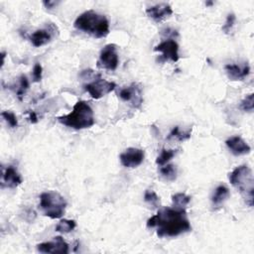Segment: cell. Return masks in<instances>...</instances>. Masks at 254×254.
<instances>
[{"label":"cell","instance_id":"obj_31","mask_svg":"<svg viewBox=\"0 0 254 254\" xmlns=\"http://www.w3.org/2000/svg\"><path fill=\"white\" fill-rule=\"evenodd\" d=\"M212 4H213L212 2H206V3H205V5H206V6H208V5H212Z\"/></svg>","mask_w":254,"mask_h":254},{"label":"cell","instance_id":"obj_13","mask_svg":"<svg viewBox=\"0 0 254 254\" xmlns=\"http://www.w3.org/2000/svg\"><path fill=\"white\" fill-rule=\"evenodd\" d=\"M55 29H56L55 26L50 24L49 27H47L45 29H40V30H37L36 32H34L30 36V41H31L32 45L36 48H39V47H42V46L50 43L53 38Z\"/></svg>","mask_w":254,"mask_h":254},{"label":"cell","instance_id":"obj_1","mask_svg":"<svg viewBox=\"0 0 254 254\" xmlns=\"http://www.w3.org/2000/svg\"><path fill=\"white\" fill-rule=\"evenodd\" d=\"M147 227L157 228L159 237H176L191 230L186 209L161 207L157 214L147 220Z\"/></svg>","mask_w":254,"mask_h":254},{"label":"cell","instance_id":"obj_25","mask_svg":"<svg viewBox=\"0 0 254 254\" xmlns=\"http://www.w3.org/2000/svg\"><path fill=\"white\" fill-rule=\"evenodd\" d=\"M1 116L3 117V119L7 122V124L12 127V128H16L18 126V119L16 117V115L12 112V111H2Z\"/></svg>","mask_w":254,"mask_h":254},{"label":"cell","instance_id":"obj_18","mask_svg":"<svg viewBox=\"0 0 254 254\" xmlns=\"http://www.w3.org/2000/svg\"><path fill=\"white\" fill-rule=\"evenodd\" d=\"M190 201V196L186 194L185 192H177L172 195V202L175 208L186 209Z\"/></svg>","mask_w":254,"mask_h":254},{"label":"cell","instance_id":"obj_4","mask_svg":"<svg viewBox=\"0 0 254 254\" xmlns=\"http://www.w3.org/2000/svg\"><path fill=\"white\" fill-rule=\"evenodd\" d=\"M230 184L236 188L245 198V202L249 206H253L254 189H253V174L252 170L247 165L236 167L229 174Z\"/></svg>","mask_w":254,"mask_h":254},{"label":"cell","instance_id":"obj_3","mask_svg":"<svg viewBox=\"0 0 254 254\" xmlns=\"http://www.w3.org/2000/svg\"><path fill=\"white\" fill-rule=\"evenodd\" d=\"M57 120L61 124L75 130L89 128L95 122L91 106L83 100H78L73 105L71 112L66 115L59 116Z\"/></svg>","mask_w":254,"mask_h":254},{"label":"cell","instance_id":"obj_12","mask_svg":"<svg viewBox=\"0 0 254 254\" xmlns=\"http://www.w3.org/2000/svg\"><path fill=\"white\" fill-rule=\"evenodd\" d=\"M23 182V179L21 175L18 173L17 169H15L13 166H7L6 168L2 169V188H10L14 189L17 188L19 185H21Z\"/></svg>","mask_w":254,"mask_h":254},{"label":"cell","instance_id":"obj_21","mask_svg":"<svg viewBox=\"0 0 254 254\" xmlns=\"http://www.w3.org/2000/svg\"><path fill=\"white\" fill-rule=\"evenodd\" d=\"M144 200L145 202L152 206V208H158L160 207V197L157 195V193L152 190H146L144 192Z\"/></svg>","mask_w":254,"mask_h":254},{"label":"cell","instance_id":"obj_30","mask_svg":"<svg viewBox=\"0 0 254 254\" xmlns=\"http://www.w3.org/2000/svg\"><path fill=\"white\" fill-rule=\"evenodd\" d=\"M29 120L31 123H37L38 122V117L35 111H29Z\"/></svg>","mask_w":254,"mask_h":254},{"label":"cell","instance_id":"obj_10","mask_svg":"<svg viewBox=\"0 0 254 254\" xmlns=\"http://www.w3.org/2000/svg\"><path fill=\"white\" fill-rule=\"evenodd\" d=\"M37 249L41 253H68V244L64 240L62 236H56L52 241L43 242L37 245Z\"/></svg>","mask_w":254,"mask_h":254},{"label":"cell","instance_id":"obj_20","mask_svg":"<svg viewBox=\"0 0 254 254\" xmlns=\"http://www.w3.org/2000/svg\"><path fill=\"white\" fill-rule=\"evenodd\" d=\"M76 226V223L72 219H62L56 225V231L61 233H68L72 231Z\"/></svg>","mask_w":254,"mask_h":254},{"label":"cell","instance_id":"obj_6","mask_svg":"<svg viewBox=\"0 0 254 254\" xmlns=\"http://www.w3.org/2000/svg\"><path fill=\"white\" fill-rule=\"evenodd\" d=\"M119 64V57L117 53V47L114 44H108L103 47L99 54L97 61V66L100 68L114 70Z\"/></svg>","mask_w":254,"mask_h":254},{"label":"cell","instance_id":"obj_17","mask_svg":"<svg viewBox=\"0 0 254 254\" xmlns=\"http://www.w3.org/2000/svg\"><path fill=\"white\" fill-rule=\"evenodd\" d=\"M230 195L229 190L224 185H219L214 190L212 195H211V202L214 206H219L222 204Z\"/></svg>","mask_w":254,"mask_h":254},{"label":"cell","instance_id":"obj_14","mask_svg":"<svg viewBox=\"0 0 254 254\" xmlns=\"http://www.w3.org/2000/svg\"><path fill=\"white\" fill-rule=\"evenodd\" d=\"M225 144L229 151L235 156H242L249 154L251 151V147L240 137V136H232L229 137Z\"/></svg>","mask_w":254,"mask_h":254},{"label":"cell","instance_id":"obj_29","mask_svg":"<svg viewBox=\"0 0 254 254\" xmlns=\"http://www.w3.org/2000/svg\"><path fill=\"white\" fill-rule=\"evenodd\" d=\"M43 4L46 6V8L52 9V8H54L55 6H57V4H59V1H51V0H48V1H44Z\"/></svg>","mask_w":254,"mask_h":254},{"label":"cell","instance_id":"obj_7","mask_svg":"<svg viewBox=\"0 0 254 254\" xmlns=\"http://www.w3.org/2000/svg\"><path fill=\"white\" fill-rule=\"evenodd\" d=\"M116 87V83L113 81H108L103 78H95L92 82L84 85V89L89 93V95L94 99H99L102 96L110 93Z\"/></svg>","mask_w":254,"mask_h":254},{"label":"cell","instance_id":"obj_27","mask_svg":"<svg viewBox=\"0 0 254 254\" xmlns=\"http://www.w3.org/2000/svg\"><path fill=\"white\" fill-rule=\"evenodd\" d=\"M235 20H236V17L233 13H230L227 15L226 17V21L224 23V25L222 26V31L225 33V34H229L232 27L234 26V23H235Z\"/></svg>","mask_w":254,"mask_h":254},{"label":"cell","instance_id":"obj_5","mask_svg":"<svg viewBox=\"0 0 254 254\" xmlns=\"http://www.w3.org/2000/svg\"><path fill=\"white\" fill-rule=\"evenodd\" d=\"M66 200L57 191H44L40 195V208L45 216L61 218L66 207Z\"/></svg>","mask_w":254,"mask_h":254},{"label":"cell","instance_id":"obj_8","mask_svg":"<svg viewBox=\"0 0 254 254\" xmlns=\"http://www.w3.org/2000/svg\"><path fill=\"white\" fill-rule=\"evenodd\" d=\"M155 52H160L162 54V60L165 61H171L173 63H176L179 61V45L178 43L173 39H167L161 42L159 45H157L154 48Z\"/></svg>","mask_w":254,"mask_h":254},{"label":"cell","instance_id":"obj_19","mask_svg":"<svg viewBox=\"0 0 254 254\" xmlns=\"http://www.w3.org/2000/svg\"><path fill=\"white\" fill-rule=\"evenodd\" d=\"M161 176L167 180V181H175L176 178H177V174H178V171H177V168L176 166L172 165V164H166L164 166H161L160 170H159Z\"/></svg>","mask_w":254,"mask_h":254},{"label":"cell","instance_id":"obj_11","mask_svg":"<svg viewBox=\"0 0 254 254\" xmlns=\"http://www.w3.org/2000/svg\"><path fill=\"white\" fill-rule=\"evenodd\" d=\"M118 94L122 100L131 102L135 108H139L142 103L141 88L137 83H132L130 86L121 88Z\"/></svg>","mask_w":254,"mask_h":254},{"label":"cell","instance_id":"obj_2","mask_svg":"<svg viewBox=\"0 0 254 254\" xmlns=\"http://www.w3.org/2000/svg\"><path fill=\"white\" fill-rule=\"evenodd\" d=\"M75 29L86 33L94 38H104L109 34L108 19L94 10H87L81 13L74 21Z\"/></svg>","mask_w":254,"mask_h":254},{"label":"cell","instance_id":"obj_22","mask_svg":"<svg viewBox=\"0 0 254 254\" xmlns=\"http://www.w3.org/2000/svg\"><path fill=\"white\" fill-rule=\"evenodd\" d=\"M177 151L173 149H163L160 153V155L156 159V164L158 166H164L166 165L173 157H175Z\"/></svg>","mask_w":254,"mask_h":254},{"label":"cell","instance_id":"obj_15","mask_svg":"<svg viewBox=\"0 0 254 254\" xmlns=\"http://www.w3.org/2000/svg\"><path fill=\"white\" fill-rule=\"evenodd\" d=\"M146 14L148 17L153 19L156 22H160L173 14L172 7L167 3L156 4L152 7L146 9Z\"/></svg>","mask_w":254,"mask_h":254},{"label":"cell","instance_id":"obj_9","mask_svg":"<svg viewBox=\"0 0 254 254\" xmlns=\"http://www.w3.org/2000/svg\"><path fill=\"white\" fill-rule=\"evenodd\" d=\"M145 158V153L142 149L130 147L120 154L119 160L122 166L126 168H136L140 166Z\"/></svg>","mask_w":254,"mask_h":254},{"label":"cell","instance_id":"obj_26","mask_svg":"<svg viewBox=\"0 0 254 254\" xmlns=\"http://www.w3.org/2000/svg\"><path fill=\"white\" fill-rule=\"evenodd\" d=\"M253 107H254V104H253V93H249L240 102V108L243 111L252 112L253 111Z\"/></svg>","mask_w":254,"mask_h":254},{"label":"cell","instance_id":"obj_16","mask_svg":"<svg viewBox=\"0 0 254 254\" xmlns=\"http://www.w3.org/2000/svg\"><path fill=\"white\" fill-rule=\"evenodd\" d=\"M224 69L227 73V76L231 80H242L250 73V66L249 64H228L224 66Z\"/></svg>","mask_w":254,"mask_h":254},{"label":"cell","instance_id":"obj_28","mask_svg":"<svg viewBox=\"0 0 254 254\" xmlns=\"http://www.w3.org/2000/svg\"><path fill=\"white\" fill-rule=\"evenodd\" d=\"M42 73H43V67L40 64H35L33 70H32V78L33 81L39 82L42 79Z\"/></svg>","mask_w":254,"mask_h":254},{"label":"cell","instance_id":"obj_24","mask_svg":"<svg viewBox=\"0 0 254 254\" xmlns=\"http://www.w3.org/2000/svg\"><path fill=\"white\" fill-rule=\"evenodd\" d=\"M28 88H29V80L26 75L22 74L19 78V88L17 89V96L20 100H22V98Z\"/></svg>","mask_w":254,"mask_h":254},{"label":"cell","instance_id":"obj_23","mask_svg":"<svg viewBox=\"0 0 254 254\" xmlns=\"http://www.w3.org/2000/svg\"><path fill=\"white\" fill-rule=\"evenodd\" d=\"M190 137V131H188V132H182L180 130V127L179 126H175L172 131L170 132L169 136H168V139H171V138H175L179 141H185L187 139H189Z\"/></svg>","mask_w":254,"mask_h":254}]
</instances>
